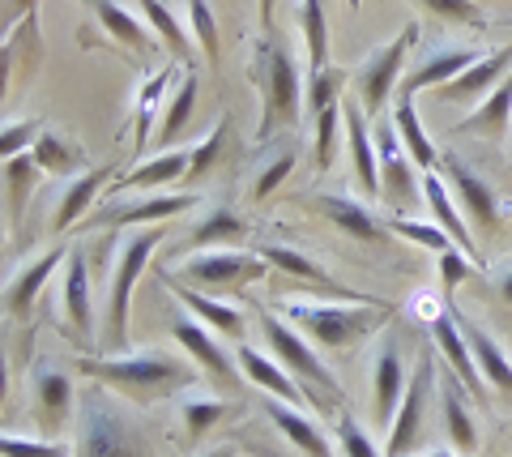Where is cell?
<instances>
[{
  "label": "cell",
  "mask_w": 512,
  "mask_h": 457,
  "mask_svg": "<svg viewBox=\"0 0 512 457\" xmlns=\"http://www.w3.org/2000/svg\"><path fill=\"white\" fill-rule=\"evenodd\" d=\"M508 69H512V43L495 47L491 56H478L461 77H453L448 86H440V99L461 103V99H474V94H491L508 77Z\"/></svg>",
  "instance_id": "cell-25"
},
{
  "label": "cell",
  "mask_w": 512,
  "mask_h": 457,
  "mask_svg": "<svg viewBox=\"0 0 512 457\" xmlns=\"http://www.w3.org/2000/svg\"><path fill=\"white\" fill-rule=\"evenodd\" d=\"M180 415H184V445L192 449L210 428H218L222 419H231V415H235V406H227V402H210V398H188Z\"/></svg>",
  "instance_id": "cell-44"
},
{
  "label": "cell",
  "mask_w": 512,
  "mask_h": 457,
  "mask_svg": "<svg viewBox=\"0 0 512 457\" xmlns=\"http://www.w3.org/2000/svg\"><path fill=\"white\" fill-rule=\"evenodd\" d=\"M466 278H470V257H466V252H461V248L440 252V282H444V291L453 295Z\"/></svg>",
  "instance_id": "cell-54"
},
{
  "label": "cell",
  "mask_w": 512,
  "mask_h": 457,
  "mask_svg": "<svg viewBox=\"0 0 512 457\" xmlns=\"http://www.w3.org/2000/svg\"><path fill=\"white\" fill-rule=\"evenodd\" d=\"M141 13H146V22L158 39H163V47L171 52L175 65H188L192 69V39H188V30L180 26V18L167 9V0H141Z\"/></svg>",
  "instance_id": "cell-37"
},
{
  "label": "cell",
  "mask_w": 512,
  "mask_h": 457,
  "mask_svg": "<svg viewBox=\"0 0 512 457\" xmlns=\"http://www.w3.org/2000/svg\"><path fill=\"white\" fill-rule=\"evenodd\" d=\"M457 325H461V334H466V342H470V355H474L478 372H483V381L512 398V359L504 355V346L495 342L487 329H478V321H470L461 308H457Z\"/></svg>",
  "instance_id": "cell-26"
},
{
  "label": "cell",
  "mask_w": 512,
  "mask_h": 457,
  "mask_svg": "<svg viewBox=\"0 0 512 457\" xmlns=\"http://www.w3.org/2000/svg\"><path fill=\"white\" fill-rule=\"evenodd\" d=\"M94 13H99V22L107 26V35H111V39H120L124 47H133L137 56H150L154 35H150V30L141 26L133 13L120 5V0H94Z\"/></svg>",
  "instance_id": "cell-38"
},
{
  "label": "cell",
  "mask_w": 512,
  "mask_h": 457,
  "mask_svg": "<svg viewBox=\"0 0 512 457\" xmlns=\"http://www.w3.org/2000/svg\"><path fill=\"white\" fill-rule=\"evenodd\" d=\"M188 159H192V150H167V154H158V159L150 163H141L137 171H128L124 180L116 184H107V193L116 197V193H133V188H158V184H180L188 176Z\"/></svg>",
  "instance_id": "cell-34"
},
{
  "label": "cell",
  "mask_w": 512,
  "mask_h": 457,
  "mask_svg": "<svg viewBox=\"0 0 512 457\" xmlns=\"http://www.w3.org/2000/svg\"><path fill=\"white\" fill-rule=\"evenodd\" d=\"M282 312L299 325V334L320 351H342V346L367 338L372 329L389 321V304H325V299H282Z\"/></svg>",
  "instance_id": "cell-3"
},
{
  "label": "cell",
  "mask_w": 512,
  "mask_h": 457,
  "mask_svg": "<svg viewBox=\"0 0 512 457\" xmlns=\"http://www.w3.org/2000/svg\"><path fill=\"white\" fill-rule=\"evenodd\" d=\"M167 227H137L133 235H124L116 248V265H111V287H107V325H103V346L111 355L128 342V304H133V282L146 270L150 252L163 244Z\"/></svg>",
  "instance_id": "cell-5"
},
{
  "label": "cell",
  "mask_w": 512,
  "mask_h": 457,
  "mask_svg": "<svg viewBox=\"0 0 512 457\" xmlns=\"http://www.w3.org/2000/svg\"><path fill=\"white\" fill-rule=\"evenodd\" d=\"M252 86L261 90L256 141L265 146L278 129H295L303 120L299 112L308 107V73L295 65L291 47H286L274 30H265V35L252 43Z\"/></svg>",
  "instance_id": "cell-1"
},
{
  "label": "cell",
  "mask_w": 512,
  "mask_h": 457,
  "mask_svg": "<svg viewBox=\"0 0 512 457\" xmlns=\"http://www.w3.org/2000/svg\"><path fill=\"white\" fill-rule=\"evenodd\" d=\"M461 385L457 376H440V411H444V432H448V440L466 453V457H474L478 453V428H474V419H470V411H466V398H461Z\"/></svg>",
  "instance_id": "cell-35"
},
{
  "label": "cell",
  "mask_w": 512,
  "mask_h": 457,
  "mask_svg": "<svg viewBox=\"0 0 512 457\" xmlns=\"http://www.w3.org/2000/svg\"><path fill=\"white\" fill-rule=\"evenodd\" d=\"M299 26L303 47H308V77L329 69V22H325V0H299Z\"/></svg>",
  "instance_id": "cell-40"
},
{
  "label": "cell",
  "mask_w": 512,
  "mask_h": 457,
  "mask_svg": "<svg viewBox=\"0 0 512 457\" xmlns=\"http://www.w3.org/2000/svg\"><path fill=\"white\" fill-rule=\"evenodd\" d=\"M478 60L474 47H453V43H436V47H423V56L414 60V69L402 77V86L397 90H410V94H419L423 86H448L453 77H461L470 65Z\"/></svg>",
  "instance_id": "cell-18"
},
{
  "label": "cell",
  "mask_w": 512,
  "mask_h": 457,
  "mask_svg": "<svg viewBox=\"0 0 512 457\" xmlns=\"http://www.w3.org/2000/svg\"><path fill=\"white\" fill-rule=\"evenodd\" d=\"M265 265L261 257H248V252H235V248H210V252H201V257H192L184 261V270L180 278L188 282H197V287L205 291H239V287H248V282L256 278H265Z\"/></svg>",
  "instance_id": "cell-10"
},
{
  "label": "cell",
  "mask_w": 512,
  "mask_h": 457,
  "mask_svg": "<svg viewBox=\"0 0 512 457\" xmlns=\"http://www.w3.org/2000/svg\"><path fill=\"white\" fill-rule=\"evenodd\" d=\"M376 154H380V197L397 210H410L423 197V180H414V167H410L414 159L402 146L393 116L376 124Z\"/></svg>",
  "instance_id": "cell-9"
},
{
  "label": "cell",
  "mask_w": 512,
  "mask_h": 457,
  "mask_svg": "<svg viewBox=\"0 0 512 457\" xmlns=\"http://www.w3.org/2000/svg\"><path fill=\"white\" fill-rule=\"evenodd\" d=\"M500 295L512 304V270H504V274H500Z\"/></svg>",
  "instance_id": "cell-57"
},
{
  "label": "cell",
  "mask_w": 512,
  "mask_h": 457,
  "mask_svg": "<svg viewBox=\"0 0 512 457\" xmlns=\"http://www.w3.org/2000/svg\"><path fill=\"white\" fill-rule=\"evenodd\" d=\"M444 171H448V184H453V193H457V201H461V210H466L470 231H478V235H495V227H500V201H495L491 184H487L483 176H474V171L461 163V159H453V154L444 159Z\"/></svg>",
  "instance_id": "cell-14"
},
{
  "label": "cell",
  "mask_w": 512,
  "mask_h": 457,
  "mask_svg": "<svg viewBox=\"0 0 512 457\" xmlns=\"http://www.w3.org/2000/svg\"><path fill=\"white\" fill-rule=\"evenodd\" d=\"M64 261H69V248H56L52 244L47 252H39L30 265H18V270L5 274V317L9 321H26L30 317V308H35L39 291L47 287V278H52Z\"/></svg>",
  "instance_id": "cell-13"
},
{
  "label": "cell",
  "mask_w": 512,
  "mask_h": 457,
  "mask_svg": "<svg viewBox=\"0 0 512 457\" xmlns=\"http://www.w3.org/2000/svg\"><path fill=\"white\" fill-rule=\"evenodd\" d=\"M389 231L402 235V240H410V244H419V248H436V252L457 248L453 235H448L440 223H419V218H389Z\"/></svg>",
  "instance_id": "cell-47"
},
{
  "label": "cell",
  "mask_w": 512,
  "mask_h": 457,
  "mask_svg": "<svg viewBox=\"0 0 512 457\" xmlns=\"http://www.w3.org/2000/svg\"><path fill=\"white\" fill-rule=\"evenodd\" d=\"M82 376L94 385L120 389L137 402H158L171 398L175 389H192V368L180 355L167 351H133V355H86Z\"/></svg>",
  "instance_id": "cell-2"
},
{
  "label": "cell",
  "mask_w": 512,
  "mask_h": 457,
  "mask_svg": "<svg viewBox=\"0 0 512 457\" xmlns=\"http://www.w3.org/2000/svg\"><path fill=\"white\" fill-rule=\"evenodd\" d=\"M342 124H346V150L355 180L367 197H380V154L376 133H367V112H359V99H342Z\"/></svg>",
  "instance_id": "cell-17"
},
{
  "label": "cell",
  "mask_w": 512,
  "mask_h": 457,
  "mask_svg": "<svg viewBox=\"0 0 512 457\" xmlns=\"http://www.w3.org/2000/svg\"><path fill=\"white\" fill-rule=\"evenodd\" d=\"M171 334H175V342H180L184 351H188L192 364H201L205 372H210V381H214V385H222V389H239L244 372H239L235 351H222V342H218L197 317H175V321H171Z\"/></svg>",
  "instance_id": "cell-11"
},
{
  "label": "cell",
  "mask_w": 512,
  "mask_h": 457,
  "mask_svg": "<svg viewBox=\"0 0 512 457\" xmlns=\"http://www.w3.org/2000/svg\"><path fill=\"white\" fill-rule=\"evenodd\" d=\"M43 133H47V124H43V120L5 124V133H0V159H18V154H30Z\"/></svg>",
  "instance_id": "cell-49"
},
{
  "label": "cell",
  "mask_w": 512,
  "mask_h": 457,
  "mask_svg": "<svg viewBox=\"0 0 512 457\" xmlns=\"http://www.w3.org/2000/svg\"><path fill=\"white\" fill-rule=\"evenodd\" d=\"M406 385H410V376L402 364V346H397V338L389 334L380 342V355H376V368H372V411H376L380 428H393V415L406 398Z\"/></svg>",
  "instance_id": "cell-16"
},
{
  "label": "cell",
  "mask_w": 512,
  "mask_h": 457,
  "mask_svg": "<svg viewBox=\"0 0 512 457\" xmlns=\"http://www.w3.org/2000/svg\"><path fill=\"white\" fill-rule=\"evenodd\" d=\"M312 210H316V214H325L333 227H342L346 235H355V240H363V244H384V235H389L380 218L367 210V206H359L355 197L316 193V197H312Z\"/></svg>",
  "instance_id": "cell-24"
},
{
  "label": "cell",
  "mask_w": 512,
  "mask_h": 457,
  "mask_svg": "<svg viewBox=\"0 0 512 457\" xmlns=\"http://www.w3.org/2000/svg\"><path fill=\"white\" fill-rule=\"evenodd\" d=\"M0 453L5 457H77L69 445H56V440H30V436H0Z\"/></svg>",
  "instance_id": "cell-50"
},
{
  "label": "cell",
  "mask_w": 512,
  "mask_h": 457,
  "mask_svg": "<svg viewBox=\"0 0 512 457\" xmlns=\"http://www.w3.org/2000/svg\"><path fill=\"white\" fill-rule=\"evenodd\" d=\"M0 9H5V22H9V26H18L22 18H30L35 0H0Z\"/></svg>",
  "instance_id": "cell-55"
},
{
  "label": "cell",
  "mask_w": 512,
  "mask_h": 457,
  "mask_svg": "<svg viewBox=\"0 0 512 457\" xmlns=\"http://www.w3.org/2000/svg\"><path fill=\"white\" fill-rule=\"evenodd\" d=\"M431 393H440V372H436V355H423L419 364H414L406 398H402V406H397V415H393L389 440H384V457H406L410 449H419L427 415H431Z\"/></svg>",
  "instance_id": "cell-8"
},
{
  "label": "cell",
  "mask_w": 512,
  "mask_h": 457,
  "mask_svg": "<svg viewBox=\"0 0 512 457\" xmlns=\"http://www.w3.org/2000/svg\"><path fill=\"white\" fill-rule=\"evenodd\" d=\"M171 77H175V60L171 65H158L146 82L137 86V99H133V154H141L150 146V129H154L158 107H163V94L171 86Z\"/></svg>",
  "instance_id": "cell-33"
},
{
  "label": "cell",
  "mask_w": 512,
  "mask_h": 457,
  "mask_svg": "<svg viewBox=\"0 0 512 457\" xmlns=\"http://www.w3.org/2000/svg\"><path fill=\"white\" fill-rule=\"evenodd\" d=\"M64 317L77 342L94 338V299H90V274H86V248H69L64 261Z\"/></svg>",
  "instance_id": "cell-22"
},
{
  "label": "cell",
  "mask_w": 512,
  "mask_h": 457,
  "mask_svg": "<svg viewBox=\"0 0 512 457\" xmlns=\"http://www.w3.org/2000/svg\"><path fill=\"white\" fill-rule=\"evenodd\" d=\"M235 359H239V372H244L256 389H265V398H278V402H291V406H308L312 402V393L303 389L282 364H274L269 355L252 351V346H239Z\"/></svg>",
  "instance_id": "cell-21"
},
{
  "label": "cell",
  "mask_w": 512,
  "mask_h": 457,
  "mask_svg": "<svg viewBox=\"0 0 512 457\" xmlns=\"http://www.w3.org/2000/svg\"><path fill=\"white\" fill-rule=\"evenodd\" d=\"M338 445H342V457H380L376 445H372V436H367L350 415L338 419Z\"/></svg>",
  "instance_id": "cell-53"
},
{
  "label": "cell",
  "mask_w": 512,
  "mask_h": 457,
  "mask_svg": "<svg viewBox=\"0 0 512 457\" xmlns=\"http://www.w3.org/2000/svg\"><path fill=\"white\" fill-rule=\"evenodd\" d=\"M30 159H35L39 171H47V176H69V180L82 176V167H86L82 146H77V141H69V137H60V133H52V129H47V133L35 141Z\"/></svg>",
  "instance_id": "cell-36"
},
{
  "label": "cell",
  "mask_w": 512,
  "mask_h": 457,
  "mask_svg": "<svg viewBox=\"0 0 512 457\" xmlns=\"http://www.w3.org/2000/svg\"><path fill=\"white\" fill-rule=\"evenodd\" d=\"M414 43H419V26L406 22L389 43H380L376 52L359 65L355 94H359V103H363L367 116H380L384 103L393 99V86H402V65H406V56H410Z\"/></svg>",
  "instance_id": "cell-6"
},
{
  "label": "cell",
  "mask_w": 512,
  "mask_h": 457,
  "mask_svg": "<svg viewBox=\"0 0 512 457\" xmlns=\"http://www.w3.org/2000/svg\"><path fill=\"white\" fill-rule=\"evenodd\" d=\"M197 206L192 193H154L141 201H116V206H99L94 214H86V227H158L175 214H188Z\"/></svg>",
  "instance_id": "cell-12"
},
{
  "label": "cell",
  "mask_w": 512,
  "mask_h": 457,
  "mask_svg": "<svg viewBox=\"0 0 512 457\" xmlns=\"http://www.w3.org/2000/svg\"><path fill=\"white\" fill-rule=\"evenodd\" d=\"M261 252V261H269V265H278L282 274H291L295 282H312V287H320L325 295H333L338 304H376L372 295H359V291H350V287H342V282H333L320 265L308 257V252H299V248H286V244H261L256 248Z\"/></svg>",
  "instance_id": "cell-19"
},
{
  "label": "cell",
  "mask_w": 512,
  "mask_h": 457,
  "mask_svg": "<svg viewBox=\"0 0 512 457\" xmlns=\"http://www.w3.org/2000/svg\"><path fill=\"white\" fill-rule=\"evenodd\" d=\"M256 321H261V334H265V342H269V351L278 355V364L295 376V381L303 385V389H325L333 402L342 398V389H338V381H333V372L320 364V355L312 351V342L303 338V334H295L286 321H278V317H269V312H256ZM312 406H316V398H312Z\"/></svg>",
  "instance_id": "cell-7"
},
{
  "label": "cell",
  "mask_w": 512,
  "mask_h": 457,
  "mask_svg": "<svg viewBox=\"0 0 512 457\" xmlns=\"http://www.w3.org/2000/svg\"><path fill=\"white\" fill-rule=\"evenodd\" d=\"M205 457H235V449H231V445H227V449H210Z\"/></svg>",
  "instance_id": "cell-58"
},
{
  "label": "cell",
  "mask_w": 512,
  "mask_h": 457,
  "mask_svg": "<svg viewBox=\"0 0 512 457\" xmlns=\"http://www.w3.org/2000/svg\"><path fill=\"white\" fill-rule=\"evenodd\" d=\"M333 103H342V73L329 65L308 77V116H320Z\"/></svg>",
  "instance_id": "cell-48"
},
{
  "label": "cell",
  "mask_w": 512,
  "mask_h": 457,
  "mask_svg": "<svg viewBox=\"0 0 512 457\" xmlns=\"http://www.w3.org/2000/svg\"><path fill=\"white\" fill-rule=\"evenodd\" d=\"M393 124H397V133H402V146H406V154L414 159V167L436 171L440 150H436V141L423 133L419 112H414V94H410V90H397V94H393Z\"/></svg>",
  "instance_id": "cell-32"
},
{
  "label": "cell",
  "mask_w": 512,
  "mask_h": 457,
  "mask_svg": "<svg viewBox=\"0 0 512 457\" xmlns=\"http://www.w3.org/2000/svg\"><path fill=\"white\" fill-rule=\"evenodd\" d=\"M77 457H146V432H141V423L111 398L107 385H94L82 393Z\"/></svg>",
  "instance_id": "cell-4"
},
{
  "label": "cell",
  "mask_w": 512,
  "mask_h": 457,
  "mask_svg": "<svg viewBox=\"0 0 512 457\" xmlns=\"http://www.w3.org/2000/svg\"><path fill=\"white\" fill-rule=\"evenodd\" d=\"M30 393H35V419L43 432H56L69 423L73 411V385L69 376L56 372V368H39L35 381H30Z\"/></svg>",
  "instance_id": "cell-28"
},
{
  "label": "cell",
  "mask_w": 512,
  "mask_h": 457,
  "mask_svg": "<svg viewBox=\"0 0 512 457\" xmlns=\"http://www.w3.org/2000/svg\"><path fill=\"white\" fill-rule=\"evenodd\" d=\"M423 201H427V210H431V223H440L448 235H453V244L466 252L470 261L483 265V252H478L474 231H470L466 218H461V210L453 206V197H448V180L436 176V171H427V176H423Z\"/></svg>",
  "instance_id": "cell-23"
},
{
  "label": "cell",
  "mask_w": 512,
  "mask_h": 457,
  "mask_svg": "<svg viewBox=\"0 0 512 457\" xmlns=\"http://www.w3.org/2000/svg\"><path fill=\"white\" fill-rule=\"evenodd\" d=\"M431 338H436V355L448 359V368H453V376H457L461 385H466L470 398H474V402H483V398H487L483 372H478L474 355H470V342H466V334H461L457 308H453V304H448L444 312H436V321H431Z\"/></svg>",
  "instance_id": "cell-15"
},
{
  "label": "cell",
  "mask_w": 512,
  "mask_h": 457,
  "mask_svg": "<svg viewBox=\"0 0 512 457\" xmlns=\"http://www.w3.org/2000/svg\"><path fill=\"white\" fill-rule=\"evenodd\" d=\"M227 137H231V124H227V120H218L214 129H210V137H205L201 146H192V159H188V176H184V184H201V180L222 163V154H227Z\"/></svg>",
  "instance_id": "cell-45"
},
{
  "label": "cell",
  "mask_w": 512,
  "mask_h": 457,
  "mask_svg": "<svg viewBox=\"0 0 512 457\" xmlns=\"http://www.w3.org/2000/svg\"><path fill=\"white\" fill-rule=\"evenodd\" d=\"M508 124H512V69H508L504 82L474 107V116L461 120L453 133H457V137H491V141H495V137H504Z\"/></svg>",
  "instance_id": "cell-31"
},
{
  "label": "cell",
  "mask_w": 512,
  "mask_h": 457,
  "mask_svg": "<svg viewBox=\"0 0 512 457\" xmlns=\"http://www.w3.org/2000/svg\"><path fill=\"white\" fill-rule=\"evenodd\" d=\"M427 457H457V453H448V449H436V453H427Z\"/></svg>",
  "instance_id": "cell-59"
},
{
  "label": "cell",
  "mask_w": 512,
  "mask_h": 457,
  "mask_svg": "<svg viewBox=\"0 0 512 457\" xmlns=\"http://www.w3.org/2000/svg\"><path fill=\"white\" fill-rule=\"evenodd\" d=\"M350 5H359V0H350Z\"/></svg>",
  "instance_id": "cell-60"
},
{
  "label": "cell",
  "mask_w": 512,
  "mask_h": 457,
  "mask_svg": "<svg viewBox=\"0 0 512 457\" xmlns=\"http://www.w3.org/2000/svg\"><path fill=\"white\" fill-rule=\"evenodd\" d=\"M35 176H39V163L30 154H18V159H5V218L18 223L22 210H26V197L35 188Z\"/></svg>",
  "instance_id": "cell-42"
},
{
  "label": "cell",
  "mask_w": 512,
  "mask_h": 457,
  "mask_svg": "<svg viewBox=\"0 0 512 457\" xmlns=\"http://www.w3.org/2000/svg\"><path fill=\"white\" fill-rule=\"evenodd\" d=\"M167 282V291L180 299V304L188 308V317H197V321H205L210 329H218V334H227V338H239L244 334V312L239 308H231V304H222V299H214V295H205V291H192V287H184L180 278H163Z\"/></svg>",
  "instance_id": "cell-29"
},
{
  "label": "cell",
  "mask_w": 512,
  "mask_h": 457,
  "mask_svg": "<svg viewBox=\"0 0 512 457\" xmlns=\"http://www.w3.org/2000/svg\"><path fill=\"white\" fill-rule=\"evenodd\" d=\"M111 180V167H90L82 171V176H73L69 184H64V193L56 201V214H52V231H69L86 218L90 201L103 193V184Z\"/></svg>",
  "instance_id": "cell-30"
},
{
  "label": "cell",
  "mask_w": 512,
  "mask_h": 457,
  "mask_svg": "<svg viewBox=\"0 0 512 457\" xmlns=\"http://www.w3.org/2000/svg\"><path fill=\"white\" fill-rule=\"evenodd\" d=\"M248 235V223L239 218L235 210H227V206H218V210H210L197 223V231L188 235V248L197 252V248H231V244H239Z\"/></svg>",
  "instance_id": "cell-39"
},
{
  "label": "cell",
  "mask_w": 512,
  "mask_h": 457,
  "mask_svg": "<svg viewBox=\"0 0 512 457\" xmlns=\"http://www.w3.org/2000/svg\"><path fill=\"white\" fill-rule=\"evenodd\" d=\"M192 107H197V77L184 73L180 82H175L167 107H163V129H158V146H171V141L188 129Z\"/></svg>",
  "instance_id": "cell-41"
},
{
  "label": "cell",
  "mask_w": 512,
  "mask_h": 457,
  "mask_svg": "<svg viewBox=\"0 0 512 457\" xmlns=\"http://www.w3.org/2000/svg\"><path fill=\"white\" fill-rule=\"evenodd\" d=\"M43 60V43H39V18L30 13L18 26L5 30V47H0V73H5V99L13 94V86H26V77L35 73V65Z\"/></svg>",
  "instance_id": "cell-20"
},
{
  "label": "cell",
  "mask_w": 512,
  "mask_h": 457,
  "mask_svg": "<svg viewBox=\"0 0 512 457\" xmlns=\"http://www.w3.org/2000/svg\"><path fill=\"white\" fill-rule=\"evenodd\" d=\"M316 120V141H312V163L316 171H329L338 163V150H342V137H346V124H342V103L325 107Z\"/></svg>",
  "instance_id": "cell-43"
},
{
  "label": "cell",
  "mask_w": 512,
  "mask_h": 457,
  "mask_svg": "<svg viewBox=\"0 0 512 457\" xmlns=\"http://www.w3.org/2000/svg\"><path fill=\"white\" fill-rule=\"evenodd\" d=\"M419 5H423L427 13H440L444 22H461V26H474V30L487 26L483 9H478L474 0H419Z\"/></svg>",
  "instance_id": "cell-51"
},
{
  "label": "cell",
  "mask_w": 512,
  "mask_h": 457,
  "mask_svg": "<svg viewBox=\"0 0 512 457\" xmlns=\"http://www.w3.org/2000/svg\"><path fill=\"white\" fill-rule=\"evenodd\" d=\"M265 415L274 419V428L291 440V445L303 453V457H333L329 453V440L325 432L316 428V419L303 411V406H291V402H278V398H265Z\"/></svg>",
  "instance_id": "cell-27"
},
{
  "label": "cell",
  "mask_w": 512,
  "mask_h": 457,
  "mask_svg": "<svg viewBox=\"0 0 512 457\" xmlns=\"http://www.w3.org/2000/svg\"><path fill=\"white\" fill-rule=\"evenodd\" d=\"M291 167H295V150H278L274 159H269L265 167H261V176H256V184H252V197L256 201H265L269 193H274V188L291 176Z\"/></svg>",
  "instance_id": "cell-52"
},
{
  "label": "cell",
  "mask_w": 512,
  "mask_h": 457,
  "mask_svg": "<svg viewBox=\"0 0 512 457\" xmlns=\"http://www.w3.org/2000/svg\"><path fill=\"white\" fill-rule=\"evenodd\" d=\"M261 26L274 30V0H261Z\"/></svg>",
  "instance_id": "cell-56"
},
{
  "label": "cell",
  "mask_w": 512,
  "mask_h": 457,
  "mask_svg": "<svg viewBox=\"0 0 512 457\" xmlns=\"http://www.w3.org/2000/svg\"><path fill=\"white\" fill-rule=\"evenodd\" d=\"M188 22H192V35H197L205 65L218 69L222 65V47H218V22H214L210 0H188Z\"/></svg>",
  "instance_id": "cell-46"
}]
</instances>
